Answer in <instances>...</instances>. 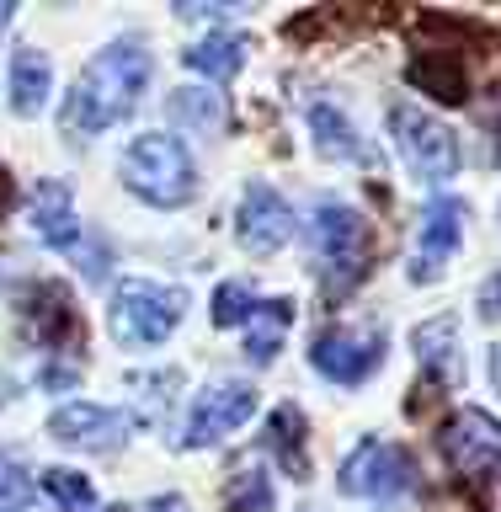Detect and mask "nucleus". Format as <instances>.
Here are the masks:
<instances>
[{"instance_id":"obj_1","label":"nucleus","mask_w":501,"mask_h":512,"mask_svg":"<svg viewBox=\"0 0 501 512\" xmlns=\"http://www.w3.org/2000/svg\"><path fill=\"white\" fill-rule=\"evenodd\" d=\"M144 80H150V54H144L139 43H107L102 54H96L86 70H80L70 102L59 112V128L64 139H91L112 128L118 118H128L144 91Z\"/></svg>"},{"instance_id":"obj_2","label":"nucleus","mask_w":501,"mask_h":512,"mask_svg":"<svg viewBox=\"0 0 501 512\" xmlns=\"http://www.w3.org/2000/svg\"><path fill=\"white\" fill-rule=\"evenodd\" d=\"M123 187L144 198L150 208H182L198 198V166H192L187 144L171 134H139L128 139V150L118 160Z\"/></svg>"},{"instance_id":"obj_3","label":"nucleus","mask_w":501,"mask_h":512,"mask_svg":"<svg viewBox=\"0 0 501 512\" xmlns=\"http://www.w3.org/2000/svg\"><path fill=\"white\" fill-rule=\"evenodd\" d=\"M187 315V294L182 288H160V283H139L128 278L112 288V336L123 347H160L166 336L182 326Z\"/></svg>"},{"instance_id":"obj_4","label":"nucleus","mask_w":501,"mask_h":512,"mask_svg":"<svg viewBox=\"0 0 501 512\" xmlns=\"http://www.w3.org/2000/svg\"><path fill=\"white\" fill-rule=\"evenodd\" d=\"M310 235H315L320 262H326V288L336 283V299H342L347 288L368 272L363 267L368 262V219L347 203H320Z\"/></svg>"},{"instance_id":"obj_5","label":"nucleus","mask_w":501,"mask_h":512,"mask_svg":"<svg viewBox=\"0 0 501 512\" xmlns=\"http://www.w3.org/2000/svg\"><path fill=\"white\" fill-rule=\"evenodd\" d=\"M390 134L406 155V166L422 176V182H454L459 176V134L443 118H432L422 107H395L390 112Z\"/></svg>"},{"instance_id":"obj_6","label":"nucleus","mask_w":501,"mask_h":512,"mask_svg":"<svg viewBox=\"0 0 501 512\" xmlns=\"http://www.w3.org/2000/svg\"><path fill=\"white\" fill-rule=\"evenodd\" d=\"M32 230H38V240H48L54 251L70 256L75 267H86V278H102V272H107V246H102V240H91L75 224L70 187H64V182H38V192H32Z\"/></svg>"},{"instance_id":"obj_7","label":"nucleus","mask_w":501,"mask_h":512,"mask_svg":"<svg viewBox=\"0 0 501 512\" xmlns=\"http://www.w3.org/2000/svg\"><path fill=\"white\" fill-rule=\"evenodd\" d=\"M342 491L363 496V502H400L416 491V464L400 443L368 438L352 448V459L342 464Z\"/></svg>"},{"instance_id":"obj_8","label":"nucleus","mask_w":501,"mask_h":512,"mask_svg":"<svg viewBox=\"0 0 501 512\" xmlns=\"http://www.w3.org/2000/svg\"><path fill=\"white\" fill-rule=\"evenodd\" d=\"M256 406H262V395H256V384L246 379H214L208 390L192 400V416H187V448H208L219 438H230L235 427H246Z\"/></svg>"},{"instance_id":"obj_9","label":"nucleus","mask_w":501,"mask_h":512,"mask_svg":"<svg viewBox=\"0 0 501 512\" xmlns=\"http://www.w3.org/2000/svg\"><path fill=\"white\" fill-rule=\"evenodd\" d=\"M448 464L475 480V486H486V480L501 475V422H491L486 411H454L448 416V427L438 432Z\"/></svg>"},{"instance_id":"obj_10","label":"nucleus","mask_w":501,"mask_h":512,"mask_svg":"<svg viewBox=\"0 0 501 512\" xmlns=\"http://www.w3.org/2000/svg\"><path fill=\"white\" fill-rule=\"evenodd\" d=\"M310 363H315V374H320V379L347 384V390H352V384H363L368 374H379V363H384V331L331 326V331H320V336H315Z\"/></svg>"},{"instance_id":"obj_11","label":"nucleus","mask_w":501,"mask_h":512,"mask_svg":"<svg viewBox=\"0 0 501 512\" xmlns=\"http://www.w3.org/2000/svg\"><path fill=\"white\" fill-rule=\"evenodd\" d=\"M128 432H134V422L112 406H96V400H75V406H59L48 416V438H59L70 448H96V454L128 443Z\"/></svg>"},{"instance_id":"obj_12","label":"nucleus","mask_w":501,"mask_h":512,"mask_svg":"<svg viewBox=\"0 0 501 512\" xmlns=\"http://www.w3.org/2000/svg\"><path fill=\"white\" fill-rule=\"evenodd\" d=\"M294 240V208H288L267 182H251L240 192V246L251 256H272Z\"/></svg>"},{"instance_id":"obj_13","label":"nucleus","mask_w":501,"mask_h":512,"mask_svg":"<svg viewBox=\"0 0 501 512\" xmlns=\"http://www.w3.org/2000/svg\"><path fill=\"white\" fill-rule=\"evenodd\" d=\"M464 240V203L454 198H438L422 214V230H416V256H411V278L416 283H432L443 272V262L459 251Z\"/></svg>"},{"instance_id":"obj_14","label":"nucleus","mask_w":501,"mask_h":512,"mask_svg":"<svg viewBox=\"0 0 501 512\" xmlns=\"http://www.w3.org/2000/svg\"><path fill=\"white\" fill-rule=\"evenodd\" d=\"M411 347H416V363H422L432 379H443V384L464 379V347H459V320L454 315L422 320V326L411 331Z\"/></svg>"},{"instance_id":"obj_15","label":"nucleus","mask_w":501,"mask_h":512,"mask_svg":"<svg viewBox=\"0 0 501 512\" xmlns=\"http://www.w3.org/2000/svg\"><path fill=\"white\" fill-rule=\"evenodd\" d=\"M48 91H54V59L43 48H16L11 54V107L16 118H38Z\"/></svg>"},{"instance_id":"obj_16","label":"nucleus","mask_w":501,"mask_h":512,"mask_svg":"<svg viewBox=\"0 0 501 512\" xmlns=\"http://www.w3.org/2000/svg\"><path fill=\"white\" fill-rule=\"evenodd\" d=\"M288 326H294V299H256V310L246 320V352L256 363H272L283 352Z\"/></svg>"},{"instance_id":"obj_17","label":"nucleus","mask_w":501,"mask_h":512,"mask_svg":"<svg viewBox=\"0 0 501 512\" xmlns=\"http://www.w3.org/2000/svg\"><path fill=\"white\" fill-rule=\"evenodd\" d=\"M406 80H411V86H422L427 96H438V102H464V96H470V70H464V59H454V54L411 59Z\"/></svg>"},{"instance_id":"obj_18","label":"nucleus","mask_w":501,"mask_h":512,"mask_svg":"<svg viewBox=\"0 0 501 512\" xmlns=\"http://www.w3.org/2000/svg\"><path fill=\"white\" fill-rule=\"evenodd\" d=\"M187 64L208 80H230V75H240V64H246V38H235V32L203 38V43L187 48Z\"/></svg>"},{"instance_id":"obj_19","label":"nucleus","mask_w":501,"mask_h":512,"mask_svg":"<svg viewBox=\"0 0 501 512\" xmlns=\"http://www.w3.org/2000/svg\"><path fill=\"white\" fill-rule=\"evenodd\" d=\"M310 128H315V139H320V150L326 155H342V160H368V150L358 144V128H352L342 112H331V107H310Z\"/></svg>"},{"instance_id":"obj_20","label":"nucleus","mask_w":501,"mask_h":512,"mask_svg":"<svg viewBox=\"0 0 501 512\" xmlns=\"http://www.w3.org/2000/svg\"><path fill=\"white\" fill-rule=\"evenodd\" d=\"M299 432H304V416L294 411V406H283L278 416H272V448H278V464H283V470L288 475H310V454H304V438H299Z\"/></svg>"},{"instance_id":"obj_21","label":"nucleus","mask_w":501,"mask_h":512,"mask_svg":"<svg viewBox=\"0 0 501 512\" xmlns=\"http://www.w3.org/2000/svg\"><path fill=\"white\" fill-rule=\"evenodd\" d=\"M224 512H272L267 470H240L230 486H224Z\"/></svg>"},{"instance_id":"obj_22","label":"nucleus","mask_w":501,"mask_h":512,"mask_svg":"<svg viewBox=\"0 0 501 512\" xmlns=\"http://www.w3.org/2000/svg\"><path fill=\"white\" fill-rule=\"evenodd\" d=\"M43 491L54 496L64 512H91V502H96L91 480L75 475V470H59V464H54V470H43Z\"/></svg>"},{"instance_id":"obj_23","label":"nucleus","mask_w":501,"mask_h":512,"mask_svg":"<svg viewBox=\"0 0 501 512\" xmlns=\"http://www.w3.org/2000/svg\"><path fill=\"white\" fill-rule=\"evenodd\" d=\"M171 118H182V123H192V128H219L224 112H219V96L182 86V91H171Z\"/></svg>"},{"instance_id":"obj_24","label":"nucleus","mask_w":501,"mask_h":512,"mask_svg":"<svg viewBox=\"0 0 501 512\" xmlns=\"http://www.w3.org/2000/svg\"><path fill=\"white\" fill-rule=\"evenodd\" d=\"M256 310V294L246 283H219V294H214V326H246Z\"/></svg>"},{"instance_id":"obj_25","label":"nucleus","mask_w":501,"mask_h":512,"mask_svg":"<svg viewBox=\"0 0 501 512\" xmlns=\"http://www.w3.org/2000/svg\"><path fill=\"white\" fill-rule=\"evenodd\" d=\"M0 512H38V507H32V486H27L22 475L0 480Z\"/></svg>"},{"instance_id":"obj_26","label":"nucleus","mask_w":501,"mask_h":512,"mask_svg":"<svg viewBox=\"0 0 501 512\" xmlns=\"http://www.w3.org/2000/svg\"><path fill=\"white\" fill-rule=\"evenodd\" d=\"M144 512H187V502H182V496H155Z\"/></svg>"},{"instance_id":"obj_27","label":"nucleus","mask_w":501,"mask_h":512,"mask_svg":"<svg viewBox=\"0 0 501 512\" xmlns=\"http://www.w3.org/2000/svg\"><path fill=\"white\" fill-rule=\"evenodd\" d=\"M6 208H11V176L0 171V214H6Z\"/></svg>"},{"instance_id":"obj_28","label":"nucleus","mask_w":501,"mask_h":512,"mask_svg":"<svg viewBox=\"0 0 501 512\" xmlns=\"http://www.w3.org/2000/svg\"><path fill=\"white\" fill-rule=\"evenodd\" d=\"M491 384L501 390V347H491Z\"/></svg>"},{"instance_id":"obj_29","label":"nucleus","mask_w":501,"mask_h":512,"mask_svg":"<svg viewBox=\"0 0 501 512\" xmlns=\"http://www.w3.org/2000/svg\"><path fill=\"white\" fill-rule=\"evenodd\" d=\"M11 390H16V384H11V374H6V368H0V406L11 400Z\"/></svg>"},{"instance_id":"obj_30","label":"nucleus","mask_w":501,"mask_h":512,"mask_svg":"<svg viewBox=\"0 0 501 512\" xmlns=\"http://www.w3.org/2000/svg\"><path fill=\"white\" fill-rule=\"evenodd\" d=\"M11 11H16V6H0V32H6V22H11Z\"/></svg>"},{"instance_id":"obj_31","label":"nucleus","mask_w":501,"mask_h":512,"mask_svg":"<svg viewBox=\"0 0 501 512\" xmlns=\"http://www.w3.org/2000/svg\"><path fill=\"white\" fill-rule=\"evenodd\" d=\"M107 512H118V507H107Z\"/></svg>"},{"instance_id":"obj_32","label":"nucleus","mask_w":501,"mask_h":512,"mask_svg":"<svg viewBox=\"0 0 501 512\" xmlns=\"http://www.w3.org/2000/svg\"><path fill=\"white\" fill-rule=\"evenodd\" d=\"M496 288H501V283H496Z\"/></svg>"}]
</instances>
